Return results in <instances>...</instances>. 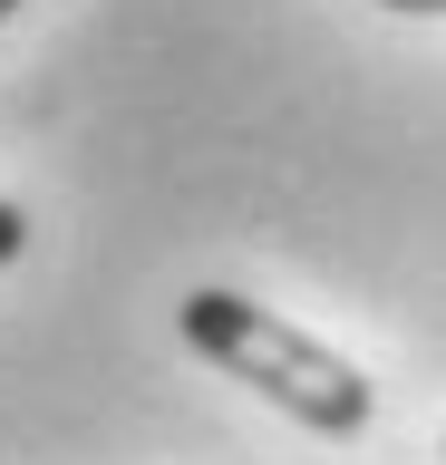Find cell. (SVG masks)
<instances>
[{"label": "cell", "mask_w": 446, "mask_h": 465, "mask_svg": "<svg viewBox=\"0 0 446 465\" xmlns=\"http://www.w3.org/2000/svg\"><path fill=\"white\" fill-rule=\"evenodd\" d=\"M184 340L204 349L223 378H243V388H263L282 417H301L311 436H359L369 417H379V388L340 359L330 340H311V330H292L282 311H263V301H243V291H184Z\"/></svg>", "instance_id": "cell-1"}, {"label": "cell", "mask_w": 446, "mask_h": 465, "mask_svg": "<svg viewBox=\"0 0 446 465\" xmlns=\"http://www.w3.org/2000/svg\"><path fill=\"white\" fill-rule=\"evenodd\" d=\"M30 252V213H20V203H0V262H20Z\"/></svg>", "instance_id": "cell-2"}, {"label": "cell", "mask_w": 446, "mask_h": 465, "mask_svg": "<svg viewBox=\"0 0 446 465\" xmlns=\"http://www.w3.org/2000/svg\"><path fill=\"white\" fill-rule=\"evenodd\" d=\"M379 10H446V0H379Z\"/></svg>", "instance_id": "cell-3"}, {"label": "cell", "mask_w": 446, "mask_h": 465, "mask_svg": "<svg viewBox=\"0 0 446 465\" xmlns=\"http://www.w3.org/2000/svg\"><path fill=\"white\" fill-rule=\"evenodd\" d=\"M10 10H20V0H0V20H10Z\"/></svg>", "instance_id": "cell-4"}]
</instances>
